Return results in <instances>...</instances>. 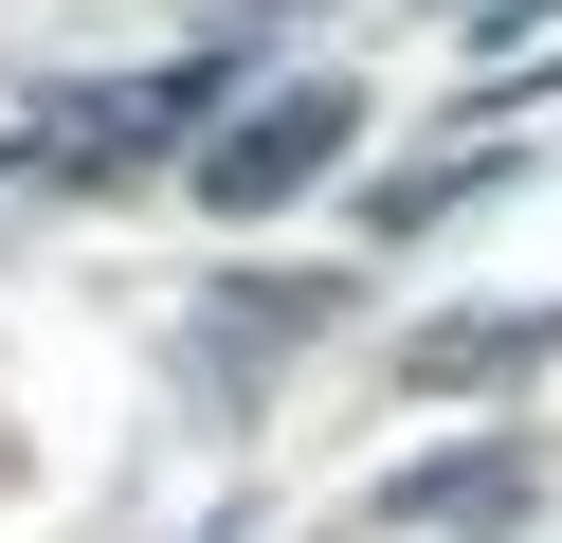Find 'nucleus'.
<instances>
[{
    "label": "nucleus",
    "mask_w": 562,
    "mask_h": 543,
    "mask_svg": "<svg viewBox=\"0 0 562 543\" xmlns=\"http://www.w3.org/2000/svg\"><path fill=\"white\" fill-rule=\"evenodd\" d=\"M345 127H363L345 91H272L255 127H218V145H200V200H218V217H272V200H308Z\"/></svg>",
    "instance_id": "f257e3e1"
},
{
    "label": "nucleus",
    "mask_w": 562,
    "mask_h": 543,
    "mask_svg": "<svg viewBox=\"0 0 562 543\" xmlns=\"http://www.w3.org/2000/svg\"><path fill=\"white\" fill-rule=\"evenodd\" d=\"M200 109H218V55H182V72H127V91H91V109H55L37 145H55V163L91 181V163H127V145H146V127H200Z\"/></svg>",
    "instance_id": "f03ea898"
}]
</instances>
